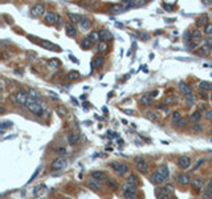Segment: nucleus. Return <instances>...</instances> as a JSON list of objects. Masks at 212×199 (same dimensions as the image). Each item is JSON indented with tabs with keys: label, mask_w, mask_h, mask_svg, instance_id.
I'll return each instance as SVG.
<instances>
[{
	"label": "nucleus",
	"mask_w": 212,
	"mask_h": 199,
	"mask_svg": "<svg viewBox=\"0 0 212 199\" xmlns=\"http://www.w3.org/2000/svg\"><path fill=\"white\" fill-rule=\"evenodd\" d=\"M11 98H12L13 102L17 104V105H20V106H26V104H28V101H29L31 97L28 96V93H26V92H21V90H20V92L15 93V94H12Z\"/></svg>",
	"instance_id": "1"
},
{
	"label": "nucleus",
	"mask_w": 212,
	"mask_h": 199,
	"mask_svg": "<svg viewBox=\"0 0 212 199\" xmlns=\"http://www.w3.org/2000/svg\"><path fill=\"white\" fill-rule=\"evenodd\" d=\"M26 108H28V110H29L31 113L36 114V116H39V117H41V116H43V113H44L43 106L40 105L36 100H33V98H29L28 104H26Z\"/></svg>",
	"instance_id": "2"
},
{
	"label": "nucleus",
	"mask_w": 212,
	"mask_h": 199,
	"mask_svg": "<svg viewBox=\"0 0 212 199\" xmlns=\"http://www.w3.org/2000/svg\"><path fill=\"white\" fill-rule=\"evenodd\" d=\"M135 167H137V170H138L139 172H142V174H146V172L149 171L150 163H149V161H147V159H146L145 157L139 155V157L135 158Z\"/></svg>",
	"instance_id": "3"
},
{
	"label": "nucleus",
	"mask_w": 212,
	"mask_h": 199,
	"mask_svg": "<svg viewBox=\"0 0 212 199\" xmlns=\"http://www.w3.org/2000/svg\"><path fill=\"white\" fill-rule=\"evenodd\" d=\"M123 195L126 199H137V187L126 182L123 186Z\"/></svg>",
	"instance_id": "4"
},
{
	"label": "nucleus",
	"mask_w": 212,
	"mask_h": 199,
	"mask_svg": "<svg viewBox=\"0 0 212 199\" xmlns=\"http://www.w3.org/2000/svg\"><path fill=\"white\" fill-rule=\"evenodd\" d=\"M66 159L65 158H63V157H59V158H56L55 161L52 162V165H51V167H52V170H55V171H59V170H63V169H65L66 167Z\"/></svg>",
	"instance_id": "5"
},
{
	"label": "nucleus",
	"mask_w": 212,
	"mask_h": 199,
	"mask_svg": "<svg viewBox=\"0 0 212 199\" xmlns=\"http://www.w3.org/2000/svg\"><path fill=\"white\" fill-rule=\"evenodd\" d=\"M112 167L114 170L117 171V174L118 175H125L129 172V166L126 165V163H112Z\"/></svg>",
	"instance_id": "6"
},
{
	"label": "nucleus",
	"mask_w": 212,
	"mask_h": 199,
	"mask_svg": "<svg viewBox=\"0 0 212 199\" xmlns=\"http://www.w3.org/2000/svg\"><path fill=\"white\" fill-rule=\"evenodd\" d=\"M45 13V6L44 4H35L31 10V15L33 17H40Z\"/></svg>",
	"instance_id": "7"
},
{
	"label": "nucleus",
	"mask_w": 212,
	"mask_h": 199,
	"mask_svg": "<svg viewBox=\"0 0 212 199\" xmlns=\"http://www.w3.org/2000/svg\"><path fill=\"white\" fill-rule=\"evenodd\" d=\"M150 180L154 183V184H162L163 182H166V179L163 178V175L159 172L158 170H155L151 174V176H150Z\"/></svg>",
	"instance_id": "8"
},
{
	"label": "nucleus",
	"mask_w": 212,
	"mask_h": 199,
	"mask_svg": "<svg viewBox=\"0 0 212 199\" xmlns=\"http://www.w3.org/2000/svg\"><path fill=\"white\" fill-rule=\"evenodd\" d=\"M178 166L180 167V169H183V170H186V169H188L190 166H191V159H190V157H187V155H182L179 159H178Z\"/></svg>",
	"instance_id": "9"
},
{
	"label": "nucleus",
	"mask_w": 212,
	"mask_h": 199,
	"mask_svg": "<svg viewBox=\"0 0 212 199\" xmlns=\"http://www.w3.org/2000/svg\"><path fill=\"white\" fill-rule=\"evenodd\" d=\"M65 31H66V35H68L69 37H76L77 29H76V27H74V24L72 23V21H69V23L65 24Z\"/></svg>",
	"instance_id": "10"
},
{
	"label": "nucleus",
	"mask_w": 212,
	"mask_h": 199,
	"mask_svg": "<svg viewBox=\"0 0 212 199\" xmlns=\"http://www.w3.org/2000/svg\"><path fill=\"white\" fill-rule=\"evenodd\" d=\"M179 89H180V93H183V94H184V97H186V96L192 94V89H191V86H190L186 81H180V82H179Z\"/></svg>",
	"instance_id": "11"
},
{
	"label": "nucleus",
	"mask_w": 212,
	"mask_h": 199,
	"mask_svg": "<svg viewBox=\"0 0 212 199\" xmlns=\"http://www.w3.org/2000/svg\"><path fill=\"white\" fill-rule=\"evenodd\" d=\"M191 187L195 189L196 191H200V190L204 187V180L202 178H194L191 179Z\"/></svg>",
	"instance_id": "12"
},
{
	"label": "nucleus",
	"mask_w": 212,
	"mask_h": 199,
	"mask_svg": "<svg viewBox=\"0 0 212 199\" xmlns=\"http://www.w3.org/2000/svg\"><path fill=\"white\" fill-rule=\"evenodd\" d=\"M44 20H45V23H48V24L55 25L57 21V15L53 12H47L45 15H44Z\"/></svg>",
	"instance_id": "13"
},
{
	"label": "nucleus",
	"mask_w": 212,
	"mask_h": 199,
	"mask_svg": "<svg viewBox=\"0 0 212 199\" xmlns=\"http://www.w3.org/2000/svg\"><path fill=\"white\" fill-rule=\"evenodd\" d=\"M80 27H81V29L84 31H88L92 27V21L89 20V17L85 16V15H82L81 16V21H80Z\"/></svg>",
	"instance_id": "14"
},
{
	"label": "nucleus",
	"mask_w": 212,
	"mask_h": 199,
	"mask_svg": "<svg viewBox=\"0 0 212 199\" xmlns=\"http://www.w3.org/2000/svg\"><path fill=\"white\" fill-rule=\"evenodd\" d=\"M88 184H89V187H92L93 190H96V191H98V190L102 189V183H101V180L93 178V176H92V179H89Z\"/></svg>",
	"instance_id": "15"
},
{
	"label": "nucleus",
	"mask_w": 212,
	"mask_h": 199,
	"mask_svg": "<svg viewBox=\"0 0 212 199\" xmlns=\"http://www.w3.org/2000/svg\"><path fill=\"white\" fill-rule=\"evenodd\" d=\"M202 31L200 29H194L192 32H191V41L192 43H195V44H198V43H200L202 41Z\"/></svg>",
	"instance_id": "16"
},
{
	"label": "nucleus",
	"mask_w": 212,
	"mask_h": 199,
	"mask_svg": "<svg viewBox=\"0 0 212 199\" xmlns=\"http://www.w3.org/2000/svg\"><path fill=\"white\" fill-rule=\"evenodd\" d=\"M100 36L102 41H109V40H113V35L109 32L108 29H101L100 31Z\"/></svg>",
	"instance_id": "17"
},
{
	"label": "nucleus",
	"mask_w": 212,
	"mask_h": 199,
	"mask_svg": "<svg viewBox=\"0 0 212 199\" xmlns=\"http://www.w3.org/2000/svg\"><path fill=\"white\" fill-rule=\"evenodd\" d=\"M157 170H158L159 172H161L162 175H163V178H165L166 180L170 178V170H169V167H167L166 165H162V166H159Z\"/></svg>",
	"instance_id": "18"
},
{
	"label": "nucleus",
	"mask_w": 212,
	"mask_h": 199,
	"mask_svg": "<svg viewBox=\"0 0 212 199\" xmlns=\"http://www.w3.org/2000/svg\"><path fill=\"white\" fill-rule=\"evenodd\" d=\"M139 102H141V105H143V106H150V105L153 104V98H151V96L145 94V96L141 97Z\"/></svg>",
	"instance_id": "19"
},
{
	"label": "nucleus",
	"mask_w": 212,
	"mask_h": 199,
	"mask_svg": "<svg viewBox=\"0 0 212 199\" xmlns=\"http://www.w3.org/2000/svg\"><path fill=\"white\" fill-rule=\"evenodd\" d=\"M178 182L180 184H188L190 182H191V178H190L188 174H186V172H183V174H180L178 176Z\"/></svg>",
	"instance_id": "20"
},
{
	"label": "nucleus",
	"mask_w": 212,
	"mask_h": 199,
	"mask_svg": "<svg viewBox=\"0 0 212 199\" xmlns=\"http://www.w3.org/2000/svg\"><path fill=\"white\" fill-rule=\"evenodd\" d=\"M199 89L203 92H210V90H212V84L208 81H202V82H199Z\"/></svg>",
	"instance_id": "21"
},
{
	"label": "nucleus",
	"mask_w": 212,
	"mask_h": 199,
	"mask_svg": "<svg viewBox=\"0 0 212 199\" xmlns=\"http://www.w3.org/2000/svg\"><path fill=\"white\" fill-rule=\"evenodd\" d=\"M178 96H175V94H170V96H167L166 97V100H165V104L166 105H174V104H178Z\"/></svg>",
	"instance_id": "22"
},
{
	"label": "nucleus",
	"mask_w": 212,
	"mask_h": 199,
	"mask_svg": "<svg viewBox=\"0 0 212 199\" xmlns=\"http://www.w3.org/2000/svg\"><path fill=\"white\" fill-rule=\"evenodd\" d=\"M89 40L92 43H98L101 40V36H100V31H93V32L89 33Z\"/></svg>",
	"instance_id": "23"
},
{
	"label": "nucleus",
	"mask_w": 212,
	"mask_h": 199,
	"mask_svg": "<svg viewBox=\"0 0 212 199\" xmlns=\"http://www.w3.org/2000/svg\"><path fill=\"white\" fill-rule=\"evenodd\" d=\"M78 141H80V134H78V133H70V134L68 135V142L70 145L77 143Z\"/></svg>",
	"instance_id": "24"
},
{
	"label": "nucleus",
	"mask_w": 212,
	"mask_h": 199,
	"mask_svg": "<svg viewBox=\"0 0 212 199\" xmlns=\"http://www.w3.org/2000/svg\"><path fill=\"white\" fill-rule=\"evenodd\" d=\"M108 43L106 41H100L98 44H97V47H96V51L98 52V53H104V52H106L108 51Z\"/></svg>",
	"instance_id": "25"
},
{
	"label": "nucleus",
	"mask_w": 212,
	"mask_h": 199,
	"mask_svg": "<svg viewBox=\"0 0 212 199\" xmlns=\"http://www.w3.org/2000/svg\"><path fill=\"white\" fill-rule=\"evenodd\" d=\"M207 24H208V16H207V15H202L196 20V25L198 27H206Z\"/></svg>",
	"instance_id": "26"
},
{
	"label": "nucleus",
	"mask_w": 212,
	"mask_h": 199,
	"mask_svg": "<svg viewBox=\"0 0 212 199\" xmlns=\"http://www.w3.org/2000/svg\"><path fill=\"white\" fill-rule=\"evenodd\" d=\"M127 183H130L132 186H138L139 184V179H138V176H137L135 174H130L129 176H127Z\"/></svg>",
	"instance_id": "27"
},
{
	"label": "nucleus",
	"mask_w": 212,
	"mask_h": 199,
	"mask_svg": "<svg viewBox=\"0 0 212 199\" xmlns=\"http://www.w3.org/2000/svg\"><path fill=\"white\" fill-rule=\"evenodd\" d=\"M77 78H80V73L77 70H72V72H69L65 76V80H68V81H73V80H77Z\"/></svg>",
	"instance_id": "28"
},
{
	"label": "nucleus",
	"mask_w": 212,
	"mask_h": 199,
	"mask_svg": "<svg viewBox=\"0 0 212 199\" xmlns=\"http://www.w3.org/2000/svg\"><path fill=\"white\" fill-rule=\"evenodd\" d=\"M92 176H93V178H96V179H98V180L108 179L106 174H105V172H102V171H93V172H92Z\"/></svg>",
	"instance_id": "29"
},
{
	"label": "nucleus",
	"mask_w": 212,
	"mask_h": 199,
	"mask_svg": "<svg viewBox=\"0 0 212 199\" xmlns=\"http://www.w3.org/2000/svg\"><path fill=\"white\" fill-rule=\"evenodd\" d=\"M146 117H147L150 121H158L159 119V116H158V113L155 112V110H149V112L146 113Z\"/></svg>",
	"instance_id": "30"
},
{
	"label": "nucleus",
	"mask_w": 212,
	"mask_h": 199,
	"mask_svg": "<svg viewBox=\"0 0 212 199\" xmlns=\"http://www.w3.org/2000/svg\"><path fill=\"white\" fill-rule=\"evenodd\" d=\"M190 119L194 122V123H198L199 121L202 119V112H199V110H196V112H194L191 114V117H190Z\"/></svg>",
	"instance_id": "31"
},
{
	"label": "nucleus",
	"mask_w": 212,
	"mask_h": 199,
	"mask_svg": "<svg viewBox=\"0 0 212 199\" xmlns=\"http://www.w3.org/2000/svg\"><path fill=\"white\" fill-rule=\"evenodd\" d=\"M68 16L73 24H80V21H81V16L77 15V13H68Z\"/></svg>",
	"instance_id": "32"
},
{
	"label": "nucleus",
	"mask_w": 212,
	"mask_h": 199,
	"mask_svg": "<svg viewBox=\"0 0 212 199\" xmlns=\"http://www.w3.org/2000/svg\"><path fill=\"white\" fill-rule=\"evenodd\" d=\"M48 65H49V68H53V69H57L61 66V61L57 60V59H52L48 61Z\"/></svg>",
	"instance_id": "33"
},
{
	"label": "nucleus",
	"mask_w": 212,
	"mask_h": 199,
	"mask_svg": "<svg viewBox=\"0 0 212 199\" xmlns=\"http://www.w3.org/2000/svg\"><path fill=\"white\" fill-rule=\"evenodd\" d=\"M92 41H90V40H89V37H84L82 40H81V48H82V49H89V48H90V45H92Z\"/></svg>",
	"instance_id": "34"
},
{
	"label": "nucleus",
	"mask_w": 212,
	"mask_h": 199,
	"mask_svg": "<svg viewBox=\"0 0 212 199\" xmlns=\"http://www.w3.org/2000/svg\"><path fill=\"white\" fill-rule=\"evenodd\" d=\"M104 63H105V57H104L102 55H101V56H97L96 60H94V66H96L97 69H98V68H101V66L104 65Z\"/></svg>",
	"instance_id": "35"
},
{
	"label": "nucleus",
	"mask_w": 212,
	"mask_h": 199,
	"mask_svg": "<svg viewBox=\"0 0 212 199\" xmlns=\"http://www.w3.org/2000/svg\"><path fill=\"white\" fill-rule=\"evenodd\" d=\"M199 53H200V55L208 56L210 53H211V47H208L207 44H203V45L200 47V51H199Z\"/></svg>",
	"instance_id": "36"
},
{
	"label": "nucleus",
	"mask_w": 212,
	"mask_h": 199,
	"mask_svg": "<svg viewBox=\"0 0 212 199\" xmlns=\"http://www.w3.org/2000/svg\"><path fill=\"white\" fill-rule=\"evenodd\" d=\"M106 183H108V186L112 190H117L118 189V182H117V180H114V179H112V178L106 179Z\"/></svg>",
	"instance_id": "37"
},
{
	"label": "nucleus",
	"mask_w": 212,
	"mask_h": 199,
	"mask_svg": "<svg viewBox=\"0 0 212 199\" xmlns=\"http://www.w3.org/2000/svg\"><path fill=\"white\" fill-rule=\"evenodd\" d=\"M195 96L194 94H190V96H186V102H187V105L190 106V105H194L195 104Z\"/></svg>",
	"instance_id": "38"
},
{
	"label": "nucleus",
	"mask_w": 212,
	"mask_h": 199,
	"mask_svg": "<svg viewBox=\"0 0 212 199\" xmlns=\"http://www.w3.org/2000/svg\"><path fill=\"white\" fill-rule=\"evenodd\" d=\"M56 112H57V114H59L60 117H64L66 114V109L64 108V106L60 105V106H57V108H56Z\"/></svg>",
	"instance_id": "39"
},
{
	"label": "nucleus",
	"mask_w": 212,
	"mask_h": 199,
	"mask_svg": "<svg viewBox=\"0 0 212 199\" xmlns=\"http://www.w3.org/2000/svg\"><path fill=\"white\" fill-rule=\"evenodd\" d=\"M186 125H187V119H186V118H180L179 121L175 123V126L179 127V129H180V127H186Z\"/></svg>",
	"instance_id": "40"
},
{
	"label": "nucleus",
	"mask_w": 212,
	"mask_h": 199,
	"mask_svg": "<svg viewBox=\"0 0 212 199\" xmlns=\"http://www.w3.org/2000/svg\"><path fill=\"white\" fill-rule=\"evenodd\" d=\"M26 93H28V96L31 97V98H33V100L37 101V98H39V93L37 92H35L33 89H28V92H26Z\"/></svg>",
	"instance_id": "41"
},
{
	"label": "nucleus",
	"mask_w": 212,
	"mask_h": 199,
	"mask_svg": "<svg viewBox=\"0 0 212 199\" xmlns=\"http://www.w3.org/2000/svg\"><path fill=\"white\" fill-rule=\"evenodd\" d=\"M180 119V112H174L172 113V122L176 123Z\"/></svg>",
	"instance_id": "42"
},
{
	"label": "nucleus",
	"mask_w": 212,
	"mask_h": 199,
	"mask_svg": "<svg viewBox=\"0 0 212 199\" xmlns=\"http://www.w3.org/2000/svg\"><path fill=\"white\" fill-rule=\"evenodd\" d=\"M204 33L206 35H212V24L211 23H208L204 27Z\"/></svg>",
	"instance_id": "43"
},
{
	"label": "nucleus",
	"mask_w": 212,
	"mask_h": 199,
	"mask_svg": "<svg viewBox=\"0 0 212 199\" xmlns=\"http://www.w3.org/2000/svg\"><path fill=\"white\" fill-rule=\"evenodd\" d=\"M56 25L59 27V28H61V27H63V17H61V15H57V21H56Z\"/></svg>",
	"instance_id": "44"
},
{
	"label": "nucleus",
	"mask_w": 212,
	"mask_h": 199,
	"mask_svg": "<svg viewBox=\"0 0 212 199\" xmlns=\"http://www.w3.org/2000/svg\"><path fill=\"white\" fill-rule=\"evenodd\" d=\"M12 126V123L11 122H2V131H4V129H6V127H11Z\"/></svg>",
	"instance_id": "45"
},
{
	"label": "nucleus",
	"mask_w": 212,
	"mask_h": 199,
	"mask_svg": "<svg viewBox=\"0 0 212 199\" xmlns=\"http://www.w3.org/2000/svg\"><path fill=\"white\" fill-rule=\"evenodd\" d=\"M207 193H208L210 195H212V179L208 182V184H207Z\"/></svg>",
	"instance_id": "46"
},
{
	"label": "nucleus",
	"mask_w": 212,
	"mask_h": 199,
	"mask_svg": "<svg viewBox=\"0 0 212 199\" xmlns=\"http://www.w3.org/2000/svg\"><path fill=\"white\" fill-rule=\"evenodd\" d=\"M204 44H207V45H208V47H211V48H212V37H211V36L206 37V40H204Z\"/></svg>",
	"instance_id": "47"
},
{
	"label": "nucleus",
	"mask_w": 212,
	"mask_h": 199,
	"mask_svg": "<svg viewBox=\"0 0 212 199\" xmlns=\"http://www.w3.org/2000/svg\"><path fill=\"white\" fill-rule=\"evenodd\" d=\"M192 130L194 131H202L203 130V126L202 125H194L192 126Z\"/></svg>",
	"instance_id": "48"
},
{
	"label": "nucleus",
	"mask_w": 212,
	"mask_h": 199,
	"mask_svg": "<svg viewBox=\"0 0 212 199\" xmlns=\"http://www.w3.org/2000/svg\"><path fill=\"white\" fill-rule=\"evenodd\" d=\"M204 117H206L207 119H212V109H211V110H207L206 114H204Z\"/></svg>",
	"instance_id": "49"
},
{
	"label": "nucleus",
	"mask_w": 212,
	"mask_h": 199,
	"mask_svg": "<svg viewBox=\"0 0 212 199\" xmlns=\"http://www.w3.org/2000/svg\"><path fill=\"white\" fill-rule=\"evenodd\" d=\"M203 162H204V159H199V161H198V163H196V165H195V166H194V170H196V169H198V167H199V166H200V165H202V163H203Z\"/></svg>",
	"instance_id": "50"
},
{
	"label": "nucleus",
	"mask_w": 212,
	"mask_h": 199,
	"mask_svg": "<svg viewBox=\"0 0 212 199\" xmlns=\"http://www.w3.org/2000/svg\"><path fill=\"white\" fill-rule=\"evenodd\" d=\"M202 3L204 4V6H211V4H212V0H202Z\"/></svg>",
	"instance_id": "51"
},
{
	"label": "nucleus",
	"mask_w": 212,
	"mask_h": 199,
	"mask_svg": "<svg viewBox=\"0 0 212 199\" xmlns=\"http://www.w3.org/2000/svg\"><path fill=\"white\" fill-rule=\"evenodd\" d=\"M203 199H212V195H210L208 193H204L203 194Z\"/></svg>",
	"instance_id": "52"
},
{
	"label": "nucleus",
	"mask_w": 212,
	"mask_h": 199,
	"mask_svg": "<svg viewBox=\"0 0 212 199\" xmlns=\"http://www.w3.org/2000/svg\"><path fill=\"white\" fill-rule=\"evenodd\" d=\"M157 109L159 110V109H166V104L165 105H157Z\"/></svg>",
	"instance_id": "53"
},
{
	"label": "nucleus",
	"mask_w": 212,
	"mask_h": 199,
	"mask_svg": "<svg viewBox=\"0 0 212 199\" xmlns=\"http://www.w3.org/2000/svg\"><path fill=\"white\" fill-rule=\"evenodd\" d=\"M123 112H125L126 114H130V116H131V114H134V113H132V112H131V110H130V109H125V110H123Z\"/></svg>",
	"instance_id": "54"
},
{
	"label": "nucleus",
	"mask_w": 212,
	"mask_h": 199,
	"mask_svg": "<svg viewBox=\"0 0 212 199\" xmlns=\"http://www.w3.org/2000/svg\"><path fill=\"white\" fill-rule=\"evenodd\" d=\"M165 8H166L167 11H172V7H171V6H167L166 3H165Z\"/></svg>",
	"instance_id": "55"
},
{
	"label": "nucleus",
	"mask_w": 212,
	"mask_h": 199,
	"mask_svg": "<svg viewBox=\"0 0 212 199\" xmlns=\"http://www.w3.org/2000/svg\"><path fill=\"white\" fill-rule=\"evenodd\" d=\"M200 96L203 97V98H207V94H206V92H203V90H200Z\"/></svg>",
	"instance_id": "56"
},
{
	"label": "nucleus",
	"mask_w": 212,
	"mask_h": 199,
	"mask_svg": "<svg viewBox=\"0 0 212 199\" xmlns=\"http://www.w3.org/2000/svg\"><path fill=\"white\" fill-rule=\"evenodd\" d=\"M8 56H10L8 53H3V57H4V59H8Z\"/></svg>",
	"instance_id": "57"
},
{
	"label": "nucleus",
	"mask_w": 212,
	"mask_h": 199,
	"mask_svg": "<svg viewBox=\"0 0 212 199\" xmlns=\"http://www.w3.org/2000/svg\"><path fill=\"white\" fill-rule=\"evenodd\" d=\"M200 109H206V104H203V105L200 104Z\"/></svg>",
	"instance_id": "58"
},
{
	"label": "nucleus",
	"mask_w": 212,
	"mask_h": 199,
	"mask_svg": "<svg viewBox=\"0 0 212 199\" xmlns=\"http://www.w3.org/2000/svg\"><path fill=\"white\" fill-rule=\"evenodd\" d=\"M210 98H211V101H212V94H211V96H210Z\"/></svg>",
	"instance_id": "59"
}]
</instances>
